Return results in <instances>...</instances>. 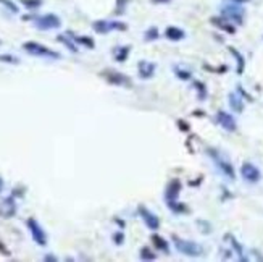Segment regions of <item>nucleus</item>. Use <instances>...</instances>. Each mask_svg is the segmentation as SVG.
Wrapping results in <instances>:
<instances>
[{"label":"nucleus","instance_id":"f257e3e1","mask_svg":"<svg viewBox=\"0 0 263 262\" xmlns=\"http://www.w3.org/2000/svg\"><path fill=\"white\" fill-rule=\"evenodd\" d=\"M23 49H25V52H27L29 55H34V57H41V58H47V60H58L61 57L58 52H55V50L42 46V44H39V42H34V41L25 42Z\"/></svg>","mask_w":263,"mask_h":262},{"label":"nucleus","instance_id":"f03ea898","mask_svg":"<svg viewBox=\"0 0 263 262\" xmlns=\"http://www.w3.org/2000/svg\"><path fill=\"white\" fill-rule=\"evenodd\" d=\"M180 191H181L180 180H171L170 185L166 186V191H165V198H166L168 207H170L173 212H176V214H180V212H183V210H186V207H184V205H181L180 203H178V194H180Z\"/></svg>","mask_w":263,"mask_h":262},{"label":"nucleus","instance_id":"7ed1b4c3","mask_svg":"<svg viewBox=\"0 0 263 262\" xmlns=\"http://www.w3.org/2000/svg\"><path fill=\"white\" fill-rule=\"evenodd\" d=\"M175 248L180 251L181 254L189 256V258H199V256H202V253H204V249L200 244L194 243V241H187V239H183L178 236H175Z\"/></svg>","mask_w":263,"mask_h":262},{"label":"nucleus","instance_id":"20e7f679","mask_svg":"<svg viewBox=\"0 0 263 262\" xmlns=\"http://www.w3.org/2000/svg\"><path fill=\"white\" fill-rule=\"evenodd\" d=\"M34 26L41 31H50V29H57L61 26V20L57 15L53 13H47V15H41L34 18Z\"/></svg>","mask_w":263,"mask_h":262},{"label":"nucleus","instance_id":"39448f33","mask_svg":"<svg viewBox=\"0 0 263 262\" xmlns=\"http://www.w3.org/2000/svg\"><path fill=\"white\" fill-rule=\"evenodd\" d=\"M94 31L99 32V34H107L110 31H126V25L121 23V21H108V20H99L94 21Z\"/></svg>","mask_w":263,"mask_h":262},{"label":"nucleus","instance_id":"423d86ee","mask_svg":"<svg viewBox=\"0 0 263 262\" xmlns=\"http://www.w3.org/2000/svg\"><path fill=\"white\" fill-rule=\"evenodd\" d=\"M27 228H29V233L32 239L39 244V246H46L47 244V233L44 232V228L39 225V222L36 219H27Z\"/></svg>","mask_w":263,"mask_h":262},{"label":"nucleus","instance_id":"0eeeda50","mask_svg":"<svg viewBox=\"0 0 263 262\" xmlns=\"http://www.w3.org/2000/svg\"><path fill=\"white\" fill-rule=\"evenodd\" d=\"M209 154L211 155V159H213V162L216 164L218 169H220L228 178H231V180H234V178H236V176H234V169H233V165L229 164V160H228V159H225L220 152H216V150H213V149H210V150H209Z\"/></svg>","mask_w":263,"mask_h":262},{"label":"nucleus","instance_id":"6e6552de","mask_svg":"<svg viewBox=\"0 0 263 262\" xmlns=\"http://www.w3.org/2000/svg\"><path fill=\"white\" fill-rule=\"evenodd\" d=\"M139 215H141V219L144 220V224L147 225L149 230L155 232V230H158V228H160V219L154 212H150L149 209L139 207Z\"/></svg>","mask_w":263,"mask_h":262},{"label":"nucleus","instance_id":"1a4fd4ad","mask_svg":"<svg viewBox=\"0 0 263 262\" xmlns=\"http://www.w3.org/2000/svg\"><path fill=\"white\" fill-rule=\"evenodd\" d=\"M240 175L244 176V180H247L250 183H257L262 178L260 170L250 162H245L242 167H240Z\"/></svg>","mask_w":263,"mask_h":262},{"label":"nucleus","instance_id":"9d476101","mask_svg":"<svg viewBox=\"0 0 263 262\" xmlns=\"http://www.w3.org/2000/svg\"><path fill=\"white\" fill-rule=\"evenodd\" d=\"M216 121L220 123L221 128H225L226 131H236V120H234L233 115H229L228 112H223V110H220V112L216 114Z\"/></svg>","mask_w":263,"mask_h":262},{"label":"nucleus","instance_id":"9b49d317","mask_svg":"<svg viewBox=\"0 0 263 262\" xmlns=\"http://www.w3.org/2000/svg\"><path fill=\"white\" fill-rule=\"evenodd\" d=\"M16 214V203L13 196L5 198L2 203H0V217H5V219H10Z\"/></svg>","mask_w":263,"mask_h":262},{"label":"nucleus","instance_id":"f8f14e48","mask_svg":"<svg viewBox=\"0 0 263 262\" xmlns=\"http://www.w3.org/2000/svg\"><path fill=\"white\" fill-rule=\"evenodd\" d=\"M104 76L107 78L108 83H111V85H115V86H131L130 78L120 73V71H105Z\"/></svg>","mask_w":263,"mask_h":262},{"label":"nucleus","instance_id":"ddd939ff","mask_svg":"<svg viewBox=\"0 0 263 262\" xmlns=\"http://www.w3.org/2000/svg\"><path fill=\"white\" fill-rule=\"evenodd\" d=\"M223 16L226 20H233L236 23H242V16H244V10L237 7V5H228V7L223 8Z\"/></svg>","mask_w":263,"mask_h":262},{"label":"nucleus","instance_id":"4468645a","mask_svg":"<svg viewBox=\"0 0 263 262\" xmlns=\"http://www.w3.org/2000/svg\"><path fill=\"white\" fill-rule=\"evenodd\" d=\"M137 71L142 80H149V78H152L155 73V63L149 62V60H141V62L137 63Z\"/></svg>","mask_w":263,"mask_h":262},{"label":"nucleus","instance_id":"2eb2a0df","mask_svg":"<svg viewBox=\"0 0 263 262\" xmlns=\"http://www.w3.org/2000/svg\"><path fill=\"white\" fill-rule=\"evenodd\" d=\"M165 36L170 39V41H181V39L186 37V32H184L181 28H176V26H170L166 28L165 31Z\"/></svg>","mask_w":263,"mask_h":262},{"label":"nucleus","instance_id":"dca6fc26","mask_svg":"<svg viewBox=\"0 0 263 262\" xmlns=\"http://www.w3.org/2000/svg\"><path fill=\"white\" fill-rule=\"evenodd\" d=\"M229 105H231V109L234 110V112H242V109H244L242 99H240L236 92L229 94Z\"/></svg>","mask_w":263,"mask_h":262},{"label":"nucleus","instance_id":"f3484780","mask_svg":"<svg viewBox=\"0 0 263 262\" xmlns=\"http://www.w3.org/2000/svg\"><path fill=\"white\" fill-rule=\"evenodd\" d=\"M130 47L125 46V47H116L113 50V55H115V60L116 62H126L128 55H130Z\"/></svg>","mask_w":263,"mask_h":262},{"label":"nucleus","instance_id":"a211bd4d","mask_svg":"<svg viewBox=\"0 0 263 262\" xmlns=\"http://www.w3.org/2000/svg\"><path fill=\"white\" fill-rule=\"evenodd\" d=\"M152 243L155 244V248H158L160 251H163L165 254H170V248H168V243L165 238H161L158 235H152Z\"/></svg>","mask_w":263,"mask_h":262},{"label":"nucleus","instance_id":"6ab92c4d","mask_svg":"<svg viewBox=\"0 0 263 262\" xmlns=\"http://www.w3.org/2000/svg\"><path fill=\"white\" fill-rule=\"evenodd\" d=\"M68 34L71 36L73 41H76L78 44H82V46H86L87 49H94L96 47V44H94V41L91 37H84V36H73V32H68Z\"/></svg>","mask_w":263,"mask_h":262},{"label":"nucleus","instance_id":"aec40b11","mask_svg":"<svg viewBox=\"0 0 263 262\" xmlns=\"http://www.w3.org/2000/svg\"><path fill=\"white\" fill-rule=\"evenodd\" d=\"M57 41L58 42H61V44H65L66 47H68L71 52H78V47H76V44L71 41V36L66 32V34H61V36H58L57 37Z\"/></svg>","mask_w":263,"mask_h":262},{"label":"nucleus","instance_id":"412c9836","mask_svg":"<svg viewBox=\"0 0 263 262\" xmlns=\"http://www.w3.org/2000/svg\"><path fill=\"white\" fill-rule=\"evenodd\" d=\"M211 23H213V25H216L218 28H221L223 31H228V32H231V34H233L234 31H236V29H234V26H231L229 23H225V20H218V18H213V20H211Z\"/></svg>","mask_w":263,"mask_h":262},{"label":"nucleus","instance_id":"4be33fe9","mask_svg":"<svg viewBox=\"0 0 263 262\" xmlns=\"http://www.w3.org/2000/svg\"><path fill=\"white\" fill-rule=\"evenodd\" d=\"M141 259L142 261H155L157 256L154 254V251L149 246H144V248H141Z\"/></svg>","mask_w":263,"mask_h":262},{"label":"nucleus","instance_id":"5701e85b","mask_svg":"<svg viewBox=\"0 0 263 262\" xmlns=\"http://www.w3.org/2000/svg\"><path fill=\"white\" fill-rule=\"evenodd\" d=\"M21 3H23L27 10H36L42 5V0H21Z\"/></svg>","mask_w":263,"mask_h":262},{"label":"nucleus","instance_id":"b1692460","mask_svg":"<svg viewBox=\"0 0 263 262\" xmlns=\"http://www.w3.org/2000/svg\"><path fill=\"white\" fill-rule=\"evenodd\" d=\"M0 62L3 63H12V65H18L20 60L15 57V55H8V54H0Z\"/></svg>","mask_w":263,"mask_h":262},{"label":"nucleus","instance_id":"393cba45","mask_svg":"<svg viewBox=\"0 0 263 262\" xmlns=\"http://www.w3.org/2000/svg\"><path fill=\"white\" fill-rule=\"evenodd\" d=\"M229 50H231V54L237 58V73L240 75V73H242V70H244V57L237 52V50H234V49H229Z\"/></svg>","mask_w":263,"mask_h":262},{"label":"nucleus","instance_id":"a878e982","mask_svg":"<svg viewBox=\"0 0 263 262\" xmlns=\"http://www.w3.org/2000/svg\"><path fill=\"white\" fill-rule=\"evenodd\" d=\"M158 29L154 26V28H150V29H147L145 31V36H144V39L145 41H155V39H158Z\"/></svg>","mask_w":263,"mask_h":262},{"label":"nucleus","instance_id":"bb28decb","mask_svg":"<svg viewBox=\"0 0 263 262\" xmlns=\"http://www.w3.org/2000/svg\"><path fill=\"white\" fill-rule=\"evenodd\" d=\"M0 3H2L5 8H8L12 13H18V5L12 2V0H0Z\"/></svg>","mask_w":263,"mask_h":262},{"label":"nucleus","instance_id":"cd10ccee","mask_svg":"<svg viewBox=\"0 0 263 262\" xmlns=\"http://www.w3.org/2000/svg\"><path fill=\"white\" fill-rule=\"evenodd\" d=\"M226 238L229 239V243H231V244H233V248L237 251V254H239V259H242V261H244L245 258H244V256H242V248H240V246H239V244H237V241H236V239H234V238H233L231 235H228Z\"/></svg>","mask_w":263,"mask_h":262},{"label":"nucleus","instance_id":"c85d7f7f","mask_svg":"<svg viewBox=\"0 0 263 262\" xmlns=\"http://www.w3.org/2000/svg\"><path fill=\"white\" fill-rule=\"evenodd\" d=\"M175 71H176V76H178V78H181V80H189V78H191V71L181 70L180 66H176Z\"/></svg>","mask_w":263,"mask_h":262},{"label":"nucleus","instance_id":"c756f323","mask_svg":"<svg viewBox=\"0 0 263 262\" xmlns=\"http://www.w3.org/2000/svg\"><path fill=\"white\" fill-rule=\"evenodd\" d=\"M194 86H195V89H197V91H199V97H200V99H205L207 91H205L204 85H200V83H194Z\"/></svg>","mask_w":263,"mask_h":262},{"label":"nucleus","instance_id":"7c9ffc66","mask_svg":"<svg viewBox=\"0 0 263 262\" xmlns=\"http://www.w3.org/2000/svg\"><path fill=\"white\" fill-rule=\"evenodd\" d=\"M113 239H115V243H116V244H121L123 241H125V235H123V233H115V235H113Z\"/></svg>","mask_w":263,"mask_h":262},{"label":"nucleus","instance_id":"2f4dec72","mask_svg":"<svg viewBox=\"0 0 263 262\" xmlns=\"http://www.w3.org/2000/svg\"><path fill=\"white\" fill-rule=\"evenodd\" d=\"M44 261H57V258L52 254H47V256H44Z\"/></svg>","mask_w":263,"mask_h":262},{"label":"nucleus","instance_id":"473e14b6","mask_svg":"<svg viewBox=\"0 0 263 262\" xmlns=\"http://www.w3.org/2000/svg\"><path fill=\"white\" fill-rule=\"evenodd\" d=\"M152 2H155V3H166V2H170V0H152Z\"/></svg>","mask_w":263,"mask_h":262},{"label":"nucleus","instance_id":"72a5a7b5","mask_svg":"<svg viewBox=\"0 0 263 262\" xmlns=\"http://www.w3.org/2000/svg\"><path fill=\"white\" fill-rule=\"evenodd\" d=\"M2 189H3V178L0 176V193H2Z\"/></svg>","mask_w":263,"mask_h":262},{"label":"nucleus","instance_id":"f704fd0d","mask_svg":"<svg viewBox=\"0 0 263 262\" xmlns=\"http://www.w3.org/2000/svg\"><path fill=\"white\" fill-rule=\"evenodd\" d=\"M236 2H245V0H236Z\"/></svg>","mask_w":263,"mask_h":262}]
</instances>
